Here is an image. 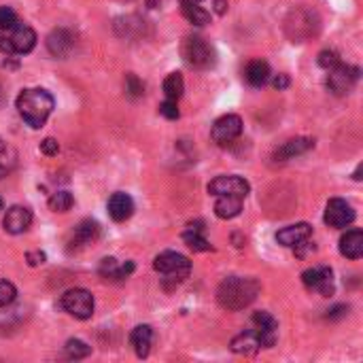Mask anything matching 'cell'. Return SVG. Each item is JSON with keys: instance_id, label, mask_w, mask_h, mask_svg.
I'll return each instance as SVG.
<instances>
[{"instance_id": "cell-11", "label": "cell", "mask_w": 363, "mask_h": 363, "mask_svg": "<svg viewBox=\"0 0 363 363\" xmlns=\"http://www.w3.org/2000/svg\"><path fill=\"white\" fill-rule=\"evenodd\" d=\"M323 219L329 227H347L355 221V210L347 200L334 198L325 206V217Z\"/></svg>"}, {"instance_id": "cell-17", "label": "cell", "mask_w": 363, "mask_h": 363, "mask_svg": "<svg viewBox=\"0 0 363 363\" xmlns=\"http://www.w3.org/2000/svg\"><path fill=\"white\" fill-rule=\"evenodd\" d=\"M73 47H75V36H73L68 30L60 28V30H53V32L47 36V49H49V53L55 55V58H66V55H71Z\"/></svg>"}, {"instance_id": "cell-19", "label": "cell", "mask_w": 363, "mask_h": 363, "mask_svg": "<svg viewBox=\"0 0 363 363\" xmlns=\"http://www.w3.org/2000/svg\"><path fill=\"white\" fill-rule=\"evenodd\" d=\"M340 253L349 260H359L363 255V231L361 229H349L340 238Z\"/></svg>"}, {"instance_id": "cell-14", "label": "cell", "mask_w": 363, "mask_h": 363, "mask_svg": "<svg viewBox=\"0 0 363 363\" xmlns=\"http://www.w3.org/2000/svg\"><path fill=\"white\" fill-rule=\"evenodd\" d=\"M314 147L312 138H291L274 151V162H289L297 155H304Z\"/></svg>"}, {"instance_id": "cell-8", "label": "cell", "mask_w": 363, "mask_h": 363, "mask_svg": "<svg viewBox=\"0 0 363 363\" xmlns=\"http://www.w3.org/2000/svg\"><path fill=\"white\" fill-rule=\"evenodd\" d=\"M302 283L310 291H316L323 297H329L334 293V272L329 266H312V268L304 270Z\"/></svg>"}, {"instance_id": "cell-23", "label": "cell", "mask_w": 363, "mask_h": 363, "mask_svg": "<svg viewBox=\"0 0 363 363\" xmlns=\"http://www.w3.org/2000/svg\"><path fill=\"white\" fill-rule=\"evenodd\" d=\"M219 200L215 202V215L219 219H234L240 215L242 210V198L238 196H217Z\"/></svg>"}, {"instance_id": "cell-2", "label": "cell", "mask_w": 363, "mask_h": 363, "mask_svg": "<svg viewBox=\"0 0 363 363\" xmlns=\"http://www.w3.org/2000/svg\"><path fill=\"white\" fill-rule=\"evenodd\" d=\"M17 111L21 115V119H24L30 127H42L45 125V121L49 119L53 106H55V100L53 96L47 92V90H24L19 96H17Z\"/></svg>"}, {"instance_id": "cell-6", "label": "cell", "mask_w": 363, "mask_h": 363, "mask_svg": "<svg viewBox=\"0 0 363 363\" xmlns=\"http://www.w3.org/2000/svg\"><path fill=\"white\" fill-rule=\"evenodd\" d=\"M62 308L66 310L71 316L81 318V321H88L94 314V295L88 289H68L62 295Z\"/></svg>"}, {"instance_id": "cell-20", "label": "cell", "mask_w": 363, "mask_h": 363, "mask_svg": "<svg viewBox=\"0 0 363 363\" xmlns=\"http://www.w3.org/2000/svg\"><path fill=\"white\" fill-rule=\"evenodd\" d=\"M130 342L134 347V353L145 359L151 351V342H153V329L149 325H136L130 334Z\"/></svg>"}, {"instance_id": "cell-13", "label": "cell", "mask_w": 363, "mask_h": 363, "mask_svg": "<svg viewBox=\"0 0 363 363\" xmlns=\"http://www.w3.org/2000/svg\"><path fill=\"white\" fill-rule=\"evenodd\" d=\"M32 223V210L26 206H11L3 219V225L9 234H24Z\"/></svg>"}, {"instance_id": "cell-16", "label": "cell", "mask_w": 363, "mask_h": 363, "mask_svg": "<svg viewBox=\"0 0 363 363\" xmlns=\"http://www.w3.org/2000/svg\"><path fill=\"white\" fill-rule=\"evenodd\" d=\"M109 215L117 223L127 221L134 215V200L127 194H123V191H117V194L109 198Z\"/></svg>"}, {"instance_id": "cell-12", "label": "cell", "mask_w": 363, "mask_h": 363, "mask_svg": "<svg viewBox=\"0 0 363 363\" xmlns=\"http://www.w3.org/2000/svg\"><path fill=\"white\" fill-rule=\"evenodd\" d=\"M253 329L258 331L260 340H262V349H270L276 342V331H279V323H276V318L266 312L260 310L253 314Z\"/></svg>"}, {"instance_id": "cell-7", "label": "cell", "mask_w": 363, "mask_h": 363, "mask_svg": "<svg viewBox=\"0 0 363 363\" xmlns=\"http://www.w3.org/2000/svg\"><path fill=\"white\" fill-rule=\"evenodd\" d=\"M357 81H359V68L347 66V64L340 62L336 68L329 71L327 88H329V92H334L336 96H345V94H349V92L355 88Z\"/></svg>"}, {"instance_id": "cell-3", "label": "cell", "mask_w": 363, "mask_h": 363, "mask_svg": "<svg viewBox=\"0 0 363 363\" xmlns=\"http://www.w3.org/2000/svg\"><path fill=\"white\" fill-rule=\"evenodd\" d=\"M36 45V32L28 24H17L9 30H0V51L5 53H30Z\"/></svg>"}, {"instance_id": "cell-38", "label": "cell", "mask_w": 363, "mask_h": 363, "mask_svg": "<svg viewBox=\"0 0 363 363\" xmlns=\"http://www.w3.org/2000/svg\"><path fill=\"white\" fill-rule=\"evenodd\" d=\"M349 312V306H336L331 310H327V318H340V316H345Z\"/></svg>"}, {"instance_id": "cell-35", "label": "cell", "mask_w": 363, "mask_h": 363, "mask_svg": "<svg viewBox=\"0 0 363 363\" xmlns=\"http://www.w3.org/2000/svg\"><path fill=\"white\" fill-rule=\"evenodd\" d=\"M40 151L45 153V155H49V158H53V155L60 153V145H58L55 138H45V140L40 142Z\"/></svg>"}, {"instance_id": "cell-25", "label": "cell", "mask_w": 363, "mask_h": 363, "mask_svg": "<svg viewBox=\"0 0 363 363\" xmlns=\"http://www.w3.org/2000/svg\"><path fill=\"white\" fill-rule=\"evenodd\" d=\"M183 242L191 249V251H210V242L204 238V234H202V227L200 223H191L187 225V229L183 231Z\"/></svg>"}, {"instance_id": "cell-28", "label": "cell", "mask_w": 363, "mask_h": 363, "mask_svg": "<svg viewBox=\"0 0 363 363\" xmlns=\"http://www.w3.org/2000/svg\"><path fill=\"white\" fill-rule=\"evenodd\" d=\"M75 204V198L71 191H58V194H53L49 198V208L53 212H68Z\"/></svg>"}, {"instance_id": "cell-10", "label": "cell", "mask_w": 363, "mask_h": 363, "mask_svg": "<svg viewBox=\"0 0 363 363\" xmlns=\"http://www.w3.org/2000/svg\"><path fill=\"white\" fill-rule=\"evenodd\" d=\"M212 140L217 145H229L242 134V119L238 115H223L212 123Z\"/></svg>"}, {"instance_id": "cell-27", "label": "cell", "mask_w": 363, "mask_h": 363, "mask_svg": "<svg viewBox=\"0 0 363 363\" xmlns=\"http://www.w3.org/2000/svg\"><path fill=\"white\" fill-rule=\"evenodd\" d=\"M183 15L189 24L194 26H206L210 24V13L198 7V3H183Z\"/></svg>"}, {"instance_id": "cell-39", "label": "cell", "mask_w": 363, "mask_h": 363, "mask_svg": "<svg viewBox=\"0 0 363 363\" xmlns=\"http://www.w3.org/2000/svg\"><path fill=\"white\" fill-rule=\"evenodd\" d=\"M215 13H219V15H223V13H227V0H215Z\"/></svg>"}, {"instance_id": "cell-36", "label": "cell", "mask_w": 363, "mask_h": 363, "mask_svg": "<svg viewBox=\"0 0 363 363\" xmlns=\"http://www.w3.org/2000/svg\"><path fill=\"white\" fill-rule=\"evenodd\" d=\"M26 262H28V266L36 268V266H42L47 262V255L42 251H30V253H26Z\"/></svg>"}, {"instance_id": "cell-41", "label": "cell", "mask_w": 363, "mask_h": 363, "mask_svg": "<svg viewBox=\"0 0 363 363\" xmlns=\"http://www.w3.org/2000/svg\"><path fill=\"white\" fill-rule=\"evenodd\" d=\"M183 3H202V0H183Z\"/></svg>"}, {"instance_id": "cell-5", "label": "cell", "mask_w": 363, "mask_h": 363, "mask_svg": "<svg viewBox=\"0 0 363 363\" xmlns=\"http://www.w3.org/2000/svg\"><path fill=\"white\" fill-rule=\"evenodd\" d=\"M181 53L191 68H210L215 64V49L202 36H187L181 45Z\"/></svg>"}, {"instance_id": "cell-29", "label": "cell", "mask_w": 363, "mask_h": 363, "mask_svg": "<svg viewBox=\"0 0 363 363\" xmlns=\"http://www.w3.org/2000/svg\"><path fill=\"white\" fill-rule=\"evenodd\" d=\"M64 353H66L68 359H85L92 353V347H88L83 340H68L66 347H64Z\"/></svg>"}, {"instance_id": "cell-9", "label": "cell", "mask_w": 363, "mask_h": 363, "mask_svg": "<svg viewBox=\"0 0 363 363\" xmlns=\"http://www.w3.org/2000/svg\"><path fill=\"white\" fill-rule=\"evenodd\" d=\"M249 191H251L249 181H245L242 177H236V175H223V177H217L215 181L208 183V194H212V196L247 198Z\"/></svg>"}, {"instance_id": "cell-30", "label": "cell", "mask_w": 363, "mask_h": 363, "mask_svg": "<svg viewBox=\"0 0 363 363\" xmlns=\"http://www.w3.org/2000/svg\"><path fill=\"white\" fill-rule=\"evenodd\" d=\"M125 92L130 98H140L145 94V85L136 75H125Z\"/></svg>"}, {"instance_id": "cell-42", "label": "cell", "mask_w": 363, "mask_h": 363, "mask_svg": "<svg viewBox=\"0 0 363 363\" xmlns=\"http://www.w3.org/2000/svg\"><path fill=\"white\" fill-rule=\"evenodd\" d=\"M0 210H3V198H0Z\"/></svg>"}, {"instance_id": "cell-18", "label": "cell", "mask_w": 363, "mask_h": 363, "mask_svg": "<svg viewBox=\"0 0 363 363\" xmlns=\"http://www.w3.org/2000/svg\"><path fill=\"white\" fill-rule=\"evenodd\" d=\"M229 349L236 353V355H253L262 349V340L258 336V331L251 329V331H242L229 342Z\"/></svg>"}, {"instance_id": "cell-4", "label": "cell", "mask_w": 363, "mask_h": 363, "mask_svg": "<svg viewBox=\"0 0 363 363\" xmlns=\"http://www.w3.org/2000/svg\"><path fill=\"white\" fill-rule=\"evenodd\" d=\"M153 268L158 274H162L166 281H175V283H181L185 281L189 272H191V262L185 258L181 253H175V251H164L160 253L155 262H153Z\"/></svg>"}, {"instance_id": "cell-26", "label": "cell", "mask_w": 363, "mask_h": 363, "mask_svg": "<svg viewBox=\"0 0 363 363\" xmlns=\"http://www.w3.org/2000/svg\"><path fill=\"white\" fill-rule=\"evenodd\" d=\"M185 92V81L181 73H170L164 79V94L168 100H179Z\"/></svg>"}, {"instance_id": "cell-1", "label": "cell", "mask_w": 363, "mask_h": 363, "mask_svg": "<svg viewBox=\"0 0 363 363\" xmlns=\"http://www.w3.org/2000/svg\"><path fill=\"white\" fill-rule=\"evenodd\" d=\"M260 283L245 276H229L217 289V302L225 310H242L255 302L260 295Z\"/></svg>"}, {"instance_id": "cell-33", "label": "cell", "mask_w": 363, "mask_h": 363, "mask_svg": "<svg viewBox=\"0 0 363 363\" xmlns=\"http://www.w3.org/2000/svg\"><path fill=\"white\" fill-rule=\"evenodd\" d=\"M17 13L11 7H0V30H9L17 24Z\"/></svg>"}, {"instance_id": "cell-37", "label": "cell", "mask_w": 363, "mask_h": 363, "mask_svg": "<svg viewBox=\"0 0 363 363\" xmlns=\"http://www.w3.org/2000/svg\"><path fill=\"white\" fill-rule=\"evenodd\" d=\"M272 88L279 90V92L287 90V88H289V77H287V75H276V77L272 79Z\"/></svg>"}, {"instance_id": "cell-24", "label": "cell", "mask_w": 363, "mask_h": 363, "mask_svg": "<svg viewBox=\"0 0 363 363\" xmlns=\"http://www.w3.org/2000/svg\"><path fill=\"white\" fill-rule=\"evenodd\" d=\"M134 272V264L132 262H125V264H117V260L113 258H106L100 264V274L104 279H125L127 274Z\"/></svg>"}, {"instance_id": "cell-31", "label": "cell", "mask_w": 363, "mask_h": 363, "mask_svg": "<svg viewBox=\"0 0 363 363\" xmlns=\"http://www.w3.org/2000/svg\"><path fill=\"white\" fill-rule=\"evenodd\" d=\"M15 297H17V289L13 283L9 281H0V306H9L15 302Z\"/></svg>"}, {"instance_id": "cell-21", "label": "cell", "mask_w": 363, "mask_h": 363, "mask_svg": "<svg viewBox=\"0 0 363 363\" xmlns=\"http://www.w3.org/2000/svg\"><path fill=\"white\" fill-rule=\"evenodd\" d=\"M270 66H268V62L264 60H253L249 62V66L245 71V79L249 85H253V88H264V85L270 81Z\"/></svg>"}, {"instance_id": "cell-32", "label": "cell", "mask_w": 363, "mask_h": 363, "mask_svg": "<svg viewBox=\"0 0 363 363\" xmlns=\"http://www.w3.org/2000/svg\"><path fill=\"white\" fill-rule=\"evenodd\" d=\"M338 64H340V55L334 49H325V51L318 53V66H321V68L331 71V68L338 66Z\"/></svg>"}, {"instance_id": "cell-15", "label": "cell", "mask_w": 363, "mask_h": 363, "mask_svg": "<svg viewBox=\"0 0 363 363\" xmlns=\"http://www.w3.org/2000/svg\"><path fill=\"white\" fill-rule=\"evenodd\" d=\"M312 236V227L308 223H295V225H289V227H283L279 234H276V240L283 247H297L302 245L304 240H310Z\"/></svg>"}, {"instance_id": "cell-22", "label": "cell", "mask_w": 363, "mask_h": 363, "mask_svg": "<svg viewBox=\"0 0 363 363\" xmlns=\"http://www.w3.org/2000/svg\"><path fill=\"white\" fill-rule=\"evenodd\" d=\"M98 234H100V225L92 219H85L81 221L77 227H75V234H73V240L71 245L73 247H85V245H90L98 238Z\"/></svg>"}, {"instance_id": "cell-34", "label": "cell", "mask_w": 363, "mask_h": 363, "mask_svg": "<svg viewBox=\"0 0 363 363\" xmlns=\"http://www.w3.org/2000/svg\"><path fill=\"white\" fill-rule=\"evenodd\" d=\"M160 115L166 119H179V106L177 100H166L160 104Z\"/></svg>"}, {"instance_id": "cell-40", "label": "cell", "mask_w": 363, "mask_h": 363, "mask_svg": "<svg viewBox=\"0 0 363 363\" xmlns=\"http://www.w3.org/2000/svg\"><path fill=\"white\" fill-rule=\"evenodd\" d=\"M353 179H355V181H361V166H357V170H355Z\"/></svg>"}]
</instances>
